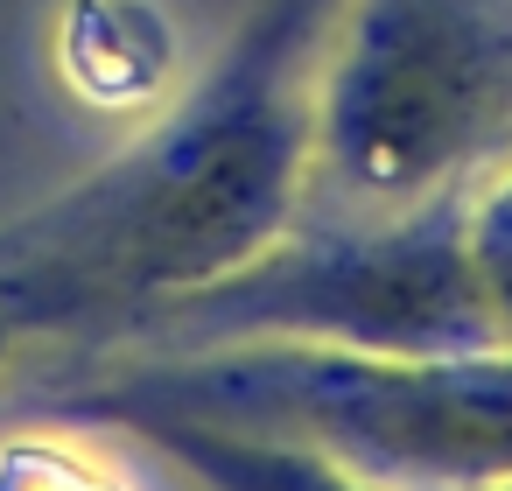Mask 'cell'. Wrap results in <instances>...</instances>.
Returning <instances> with one entry per match:
<instances>
[{"label": "cell", "instance_id": "6da1fadb", "mask_svg": "<svg viewBox=\"0 0 512 491\" xmlns=\"http://www.w3.org/2000/svg\"><path fill=\"white\" fill-rule=\"evenodd\" d=\"M330 15L337 0H260L183 106L0 225V309L22 330H120L274 246L316 162Z\"/></svg>", "mask_w": 512, "mask_h": 491}, {"label": "cell", "instance_id": "277c9868", "mask_svg": "<svg viewBox=\"0 0 512 491\" xmlns=\"http://www.w3.org/2000/svg\"><path fill=\"white\" fill-rule=\"evenodd\" d=\"M141 351H190L232 337H295V344H365V351H498L463 260V190L358 211L351 225L281 232L232 274L183 288L120 330Z\"/></svg>", "mask_w": 512, "mask_h": 491}, {"label": "cell", "instance_id": "52a82bcc", "mask_svg": "<svg viewBox=\"0 0 512 491\" xmlns=\"http://www.w3.org/2000/svg\"><path fill=\"white\" fill-rule=\"evenodd\" d=\"M0 491H120V484L50 435H22L0 449Z\"/></svg>", "mask_w": 512, "mask_h": 491}, {"label": "cell", "instance_id": "9c48e42d", "mask_svg": "<svg viewBox=\"0 0 512 491\" xmlns=\"http://www.w3.org/2000/svg\"><path fill=\"white\" fill-rule=\"evenodd\" d=\"M470 491H512V477H491V484H470Z\"/></svg>", "mask_w": 512, "mask_h": 491}, {"label": "cell", "instance_id": "3957f363", "mask_svg": "<svg viewBox=\"0 0 512 491\" xmlns=\"http://www.w3.org/2000/svg\"><path fill=\"white\" fill-rule=\"evenodd\" d=\"M512 134L505 0H337L316 64V162L358 211L463 190Z\"/></svg>", "mask_w": 512, "mask_h": 491}, {"label": "cell", "instance_id": "ba28073f", "mask_svg": "<svg viewBox=\"0 0 512 491\" xmlns=\"http://www.w3.org/2000/svg\"><path fill=\"white\" fill-rule=\"evenodd\" d=\"M22 337H29V330H22V323H15L8 309H0V365H8V358H15V344H22Z\"/></svg>", "mask_w": 512, "mask_h": 491}, {"label": "cell", "instance_id": "7a4b0ae2", "mask_svg": "<svg viewBox=\"0 0 512 491\" xmlns=\"http://www.w3.org/2000/svg\"><path fill=\"white\" fill-rule=\"evenodd\" d=\"M64 421L141 428L197 421L316 449L379 484H491L512 477V351H365L232 337L141 351L92 386L57 393Z\"/></svg>", "mask_w": 512, "mask_h": 491}, {"label": "cell", "instance_id": "5b68a950", "mask_svg": "<svg viewBox=\"0 0 512 491\" xmlns=\"http://www.w3.org/2000/svg\"><path fill=\"white\" fill-rule=\"evenodd\" d=\"M155 456H169L183 477L204 491H386L379 477H358L316 449L267 442V435H232V428H197V421H141L127 428Z\"/></svg>", "mask_w": 512, "mask_h": 491}, {"label": "cell", "instance_id": "8992f818", "mask_svg": "<svg viewBox=\"0 0 512 491\" xmlns=\"http://www.w3.org/2000/svg\"><path fill=\"white\" fill-rule=\"evenodd\" d=\"M463 260H470L498 351H512V155L463 197Z\"/></svg>", "mask_w": 512, "mask_h": 491}]
</instances>
